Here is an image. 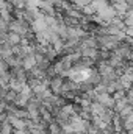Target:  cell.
<instances>
[{
  "label": "cell",
  "instance_id": "obj_1",
  "mask_svg": "<svg viewBox=\"0 0 133 134\" xmlns=\"http://www.w3.org/2000/svg\"><path fill=\"white\" fill-rule=\"evenodd\" d=\"M39 11L44 14V16H57V8L52 2L49 0H42L39 3Z\"/></svg>",
  "mask_w": 133,
  "mask_h": 134
},
{
  "label": "cell",
  "instance_id": "obj_2",
  "mask_svg": "<svg viewBox=\"0 0 133 134\" xmlns=\"http://www.w3.org/2000/svg\"><path fill=\"white\" fill-rule=\"evenodd\" d=\"M113 6H114V9H116V13H117V16H121V17H124L129 11H130V8H129V5H127V2L125 0H116L114 3H111Z\"/></svg>",
  "mask_w": 133,
  "mask_h": 134
},
{
  "label": "cell",
  "instance_id": "obj_3",
  "mask_svg": "<svg viewBox=\"0 0 133 134\" xmlns=\"http://www.w3.org/2000/svg\"><path fill=\"white\" fill-rule=\"evenodd\" d=\"M36 64H38V61H36L34 53H28V55L22 59V67H24V69H27V70H30V69L34 67Z\"/></svg>",
  "mask_w": 133,
  "mask_h": 134
},
{
  "label": "cell",
  "instance_id": "obj_4",
  "mask_svg": "<svg viewBox=\"0 0 133 134\" xmlns=\"http://www.w3.org/2000/svg\"><path fill=\"white\" fill-rule=\"evenodd\" d=\"M22 36L19 33H14V31H9L8 33V37H6V41L11 44V45H19V44H22Z\"/></svg>",
  "mask_w": 133,
  "mask_h": 134
},
{
  "label": "cell",
  "instance_id": "obj_5",
  "mask_svg": "<svg viewBox=\"0 0 133 134\" xmlns=\"http://www.w3.org/2000/svg\"><path fill=\"white\" fill-rule=\"evenodd\" d=\"M14 128L9 122H2V134H13Z\"/></svg>",
  "mask_w": 133,
  "mask_h": 134
}]
</instances>
